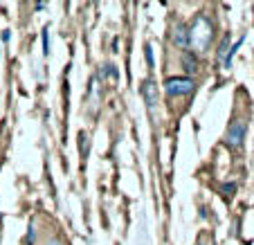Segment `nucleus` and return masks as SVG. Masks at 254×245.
I'll return each mask as SVG.
<instances>
[{"instance_id": "f257e3e1", "label": "nucleus", "mask_w": 254, "mask_h": 245, "mask_svg": "<svg viewBox=\"0 0 254 245\" xmlns=\"http://www.w3.org/2000/svg\"><path fill=\"white\" fill-rule=\"evenodd\" d=\"M211 36H214V27H211L209 18L207 16H196L193 25L189 27V43L193 45L196 52H205L211 43Z\"/></svg>"}, {"instance_id": "f03ea898", "label": "nucleus", "mask_w": 254, "mask_h": 245, "mask_svg": "<svg viewBox=\"0 0 254 245\" xmlns=\"http://www.w3.org/2000/svg\"><path fill=\"white\" fill-rule=\"evenodd\" d=\"M245 139V122L243 120H236L230 124V128H227V135H225V144L230 146V149H239L241 144H243Z\"/></svg>"}, {"instance_id": "7ed1b4c3", "label": "nucleus", "mask_w": 254, "mask_h": 245, "mask_svg": "<svg viewBox=\"0 0 254 245\" xmlns=\"http://www.w3.org/2000/svg\"><path fill=\"white\" fill-rule=\"evenodd\" d=\"M169 95H189L193 90V81L189 77H171L164 81Z\"/></svg>"}, {"instance_id": "20e7f679", "label": "nucleus", "mask_w": 254, "mask_h": 245, "mask_svg": "<svg viewBox=\"0 0 254 245\" xmlns=\"http://www.w3.org/2000/svg\"><path fill=\"white\" fill-rule=\"evenodd\" d=\"M142 95H144L146 106H149V113L151 115H155V104H158V90H155V83L153 81H144Z\"/></svg>"}, {"instance_id": "39448f33", "label": "nucleus", "mask_w": 254, "mask_h": 245, "mask_svg": "<svg viewBox=\"0 0 254 245\" xmlns=\"http://www.w3.org/2000/svg\"><path fill=\"white\" fill-rule=\"evenodd\" d=\"M171 39H173V43H176L178 48H187L189 45V29L185 27V25H176V27H173Z\"/></svg>"}, {"instance_id": "423d86ee", "label": "nucleus", "mask_w": 254, "mask_h": 245, "mask_svg": "<svg viewBox=\"0 0 254 245\" xmlns=\"http://www.w3.org/2000/svg\"><path fill=\"white\" fill-rule=\"evenodd\" d=\"M183 63H185V70H187V72H196V70H198V61H196V57H193V54H185Z\"/></svg>"}, {"instance_id": "0eeeda50", "label": "nucleus", "mask_w": 254, "mask_h": 245, "mask_svg": "<svg viewBox=\"0 0 254 245\" xmlns=\"http://www.w3.org/2000/svg\"><path fill=\"white\" fill-rule=\"evenodd\" d=\"M241 43H243V39H239V41H236V43H234V45H232L230 54H227V57H225V67H230V65H232V59H234L236 50H239V48H241Z\"/></svg>"}, {"instance_id": "6e6552de", "label": "nucleus", "mask_w": 254, "mask_h": 245, "mask_svg": "<svg viewBox=\"0 0 254 245\" xmlns=\"http://www.w3.org/2000/svg\"><path fill=\"white\" fill-rule=\"evenodd\" d=\"M227 43H230V34H227L225 39H223L221 50H218V57H221V59H225V57H227Z\"/></svg>"}, {"instance_id": "1a4fd4ad", "label": "nucleus", "mask_w": 254, "mask_h": 245, "mask_svg": "<svg viewBox=\"0 0 254 245\" xmlns=\"http://www.w3.org/2000/svg\"><path fill=\"white\" fill-rule=\"evenodd\" d=\"M144 54H146V63H149V67H153V48L146 45V48H144Z\"/></svg>"}, {"instance_id": "9d476101", "label": "nucleus", "mask_w": 254, "mask_h": 245, "mask_svg": "<svg viewBox=\"0 0 254 245\" xmlns=\"http://www.w3.org/2000/svg\"><path fill=\"white\" fill-rule=\"evenodd\" d=\"M223 191H225V196H234V191H236V184H225V187H223Z\"/></svg>"}, {"instance_id": "9b49d317", "label": "nucleus", "mask_w": 254, "mask_h": 245, "mask_svg": "<svg viewBox=\"0 0 254 245\" xmlns=\"http://www.w3.org/2000/svg\"><path fill=\"white\" fill-rule=\"evenodd\" d=\"M43 52L50 54V43H48V29L43 32Z\"/></svg>"}, {"instance_id": "f8f14e48", "label": "nucleus", "mask_w": 254, "mask_h": 245, "mask_svg": "<svg viewBox=\"0 0 254 245\" xmlns=\"http://www.w3.org/2000/svg\"><path fill=\"white\" fill-rule=\"evenodd\" d=\"M48 245H61V243H59V241H52V243H48Z\"/></svg>"}]
</instances>
